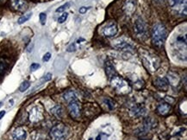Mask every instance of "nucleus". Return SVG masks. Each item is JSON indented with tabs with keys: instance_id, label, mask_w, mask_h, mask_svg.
<instances>
[{
	"instance_id": "58836bf2",
	"label": "nucleus",
	"mask_w": 187,
	"mask_h": 140,
	"mask_svg": "<svg viewBox=\"0 0 187 140\" xmlns=\"http://www.w3.org/2000/svg\"><path fill=\"white\" fill-rule=\"evenodd\" d=\"M141 140H148V139H141Z\"/></svg>"
},
{
	"instance_id": "5701e85b",
	"label": "nucleus",
	"mask_w": 187,
	"mask_h": 140,
	"mask_svg": "<svg viewBox=\"0 0 187 140\" xmlns=\"http://www.w3.org/2000/svg\"><path fill=\"white\" fill-rule=\"evenodd\" d=\"M8 67H9V64L5 60H4V59L0 60V75H4V73L8 69Z\"/></svg>"
},
{
	"instance_id": "39448f33",
	"label": "nucleus",
	"mask_w": 187,
	"mask_h": 140,
	"mask_svg": "<svg viewBox=\"0 0 187 140\" xmlns=\"http://www.w3.org/2000/svg\"><path fill=\"white\" fill-rule=\"evenodd\" d=\"M134 33L139 40H146L147 37V29L146 24L141 18H138L134 25Z\"/></svg>"
},
{
	"instance_id": "7ed1b4c3",
	"label": "nucleus",
	"mask_w": 187,
	"mask_h": 140,
	"mask_svg": "<svg viewBox=\"0 0 187 140\" xmlns=\"http://www.w3.org/2000/svg\"><path fill=\"white\" fill-rule=\"evenodd\" d=\"M173 50H176L177 54H180L179 55L181 56L182 60H186V55H185L183 54L184 53L186 54V45H187V40H186V34H179L177 35L175 37L174 42H173Z\"/></svg>"
},
{
	"instance_id": "4468645a",
	"label": "nucleus",
	"mask_w": 187,
	"mask_h": 140,
	"mask_svg": "<svg viewBox=\"0 0 187 140\" xmlns=\"http://www.w3.org/2000/svg\"><path fill=\"white\" fill-rule=\"evenodd\" d=\"M167 81L173 88H178L181 83L180 77L178 76V74L174 72H169L167 74Z\"/></svg>"
},
{
	"instance_id": "dca6fc26",
	"label": "nucleus",
	"mask_w": 187,
	"mask_h": 140,
	"mask_svg": "<svg viewBox=\"0 0 187 140\" xmlns=\"http://www.w3.org/2000/svg\"><path fill=\"white\" fill-rule=\"evenodd\" d=\"M135 7H136L135 0H126L123 5V10L128 16H131L135 11Z\"/></svg>"
},
{
	"instance_id": "4c0bfd02",
	"label": "nucleus",
	"mask_w": 187,
	"mask_h": 140,
	"mask_svg": "<svg viewBox=\"0 0 187 140\" xmlns=\"http://www.w3.org/2000/svg\"><path fill=\"white\" fill-rule=\"evenodd\" d=\"M2 105H3V103H2V102H0V107L2 106Z\"/></svg>"
},
{
	"instance_id": "c756f323",
	"label": "nucleus",
	"mask_w": 187,
	"mask_h": 140,
	"mask_svg": "<svg viewBox=\"0 0 187 140\" xmlns=\"http://www.w3.org/2000/svg\"><path fill=\"white\" fill-rule=\"evenodd\" d=\"M50 58H51V54L50 53H46L43 55V57H42V61L46 62H48L50 60Z\"/></svg>"
},
{
	"instance_id": "6e6552de",
	"label": "nucleus",
	"mask_w": 187,
	"mask_h": 140,
	"mask_svg": "<svg viewBox=\"0 0 187 140\" xmlns=\"http://www.w3.org/2000/svg\"><path fill=\"white\" fill-rule=\"evenodd\" d=\"M156 121L153 118H146L143 121V126L139 130V132L137 133L138 135H145L148 131H150L152 129L156 126Z\"/></svg>"
},
{
	"instance_id": "b1692460",
	"label": "nucleus",
	"mask_w": 187,
	"mask_h": 140,
	"mask_svg": "<svg viewBox=\"0 0 187 140\" xmlns=\"http://www.w3.org/2000/svg\"><path fill=\"white\" fill-rule=\"evenodd\" d=\"M104 103L107 106H108V108L111 111V110H114L115 108H116V106H117V104H116V102L114 101L113 100H111L110 98H105L104 99Z\"/></svg>"
},
{
	"instance_id": "412c9836",
	"label": "nucleus",
	"mask_w": 187,
	"mask_h": 140,
	"mask_svg": "<svg viewBox=\"0 0 187 140\" xmlns=\"http://www.w3.org/2000/svg\"><path fill=\"white\" fill-rule=\"evenodd\" d=\"M105 70H106L107 76L109 77V79L112 76L117 75V73L115 71V67H113V65L109 62H107L106 64H105Z\"/></svg>"
},
{
	"instance_id": "2f4dec72",
	"label": "nucleus",
	"mask_w": 187,
	"mask_h": 140,
	"mask_svg": "<svg viewBox=\"0 0 187 140\" xmlns=\"http://www.w3.org/2000/svg\"><path fill=\"white\" fill-rule=\"evenodd\" d=\"M52 79V74L51 73H48L46 75H44V77L42 78V80L43 81H48Z\"/></svg>"
},
{
	"instance_id": "9b49d317",
	"label": "nucleus",
	"mask_w": 187,
	"mask_h": 140,
	"mask_svg": "<svg viewBox=\"0 0 187 140\" xmlns=\"http://www.w3.org/2000/svg\"><path fill=\"white\" fill-rule=\"evenodd\" d=\"M117 26L116 24V23L114 22H109L103 28V35L106 37H112L114 36L117 35Z\"/></svg>"
},
{
	"instance_id": "393cba45",
	"label": "nucleus",
	"mask_w": 187,
	"mask_h": 140,
	"mask_svg": "<svg viewBox=\"0 0 187 140\" xmlns=\"http://www.w3.org/2000/svg\"><path fill=\"white\" fill-rule=\"evenodd\" d=\"M31 16H32V12H28L26 13L25 15H23V16L18 19V21H17L18 24H24L25 22H27V21L31 17Z\"/></svg>"
},
{
	"instance_id": "0eeeda50",
	"label": "nucleus",
	"mask_w": 187,
	"mask_h": 140,
	"mask_svg": "<svg viewBox=\"0 0 187 140\" xmlns=\"http://www.w3.org/2000/svg\"><path fill=\"white\" fill-rule=\"evenodd\" d=\"M187 0H169V4L171 8L176 12L180 15L186 16V5Z\"/></svg>"
},
{
	"instance_id": "7c9ffc66",
	"label": "nucleus",
	"mask_w": 187,
	"mask_h": 140,
	"mask_svg": "<svg viewBox=\"0 0 187 140\" xmlns=\"http://www.w3.org/2000/svg\"><path fill=\"white\" fill-rule=\"evenodd\" d=\"M40 64L38 63H32L31 64V66H30V70L31 71H36V70H37L39 67H40Z\"/></svg>"
},
{
	"instance_id": "f704fd0d",
	"label": "nucleus",
	"mask_w": 187,
	"mask_h": 140,
	"mask_svg": "<svg viewBox=\"0 0 187 140\" xmlns=\"http://www.w3.org/2000/svg\"><path fill=\"white\" fill-rule=\"evenodd\" d=\"M4 115H5V111H1V112H0V119H1Z\"/></svg>"
},
{
	"instance_id": "bb28decb",
	"label": "nucleus",
	"mask_w": 187,
	"mask_h": 140,
	"mask_svg": "<svg viewBox=\"0 0 187 140\" xmlns=\"http://www.w3.org/2000/svg\"><path fill=\"white\" fill-rule=\"evenodd\" d=\"M70 5H71V4H70L69 2H67L66 4H64L63 5L60 6V7L56 10V12H63L64 11H66L67 9H68V8L70 7Z\"/></svg>"
},
{
	"instance_id": "c9c22d12",
	"label": "nucleus",
	"mask_w": 187,
	"mask_h": 140,
	"mask_svg": "<svg viewBox=\"0 0 187 140\" xmlns=\"http://www.w3.org/2000/svg\"><path fill=\"white\" fill-rule=\"evenodd\" d=\"M154 1H155L156 3H158V4H163L165 0H154Z\"/></svg>"
},
{
	"instance_id": "a211bd4d",
	"label": "nucleus",
	"mask_w": 187,
	"mask_h": 140,
	"mask_svg": "<svg viewBox=\"0 0 187 140\" xmlns=\"http://www.w3.org/2000/svg\"><path fill=\"white\" fill-rule=\"evenodd\" d=\"M27 138V132L24 129L21 127L15 129L12 132L13 140H25Z\"/></svg>"
},
{
	"instance_id": "72a5a7b5",
	"label": "nucleus",
	"mask_w": 187,
	"mask_h": 140,
	"mask_svg": "<svg viewBox=\"0 0 187 140\" xmlns=\"http://www.w3.org/2000/svg\"><path fill=\"white\" fill-rule=\"evenodd\" d=\"M89 9V7H81V8H80V13H81V14H84V13H85L86 12V11Z\"/></svg>"
},
{
	"instance_id": "f257e3e1",
	"label": "nucleus",
	"mask_w": 187,
	"mask_h": 140,
	"mask_svg": "<svg viewBox=\"0 0 187 140\" xmlns=\"http://www.w3.org/2000/svg\"><path fill=\"white\" fill-rule=\"evenodd\" d=\"M152 42L154 46L161 47L167 37V29L162 24H157L152 29Z\"/></svg>"
},
{
	"instance_id": "f8f14e48",
	"label": "nucleus",
	"mask_w": 187,
	"mask_h": 140,
	"mask_svg": "<svg viewBox=\"0 0 187 140\" xmlns=\"http://www.w3.org/2000/svg\"><path fill=\"white\" fill-rule=\"evenodd\" d=\"M146 113H147L146 107L142 105H140V104L134 105L130 109V114L132 115L133 117H135V118L143 117Z\"/></svg>"
},
{
	"instance_id": "6ab92c4d",
	"label": "nucleus",
	"mask_w": 187,
	"mask_h": 140,
	"mask_svg": "<svg viewBox=\"0 0 187 140\" xmlns=\"http://www.w3.org/2000/svg\"><path fill=\"white\" fill-rule=\"evenodd\" d=\"M63 98L66 101L69 103V102L73 101L78 100V94L73 90H68L63 94Z\"/></svg>"
},
{
	"instance_id": "a878e982",
	"label": "nucleus",
	"mask_w": 187,
	"mask_h": 140,
	"mask_svg": "<svg viewBox=\"0 0 187 140\" xmlns=\"http://www.w3.org/2000/svg\"><path fill=\"white\" fill-rule=\"evenodd\" d=\"M29 86H30L29 81L25 80V81H23V82L21 84V86L19 87V91H20L21 93H23V92H25V91L29 88Z\"/></svg>"
},
{
	"instance_id": "9d476101",
	"label": "nucleus",
	"mask_w": 187,
	"mask_h": 140,
	"mask_svg": "<svg viewBox=\"0 0 187 140\" xmlns=\"http://www.w3.org/2000/svg\"><path fill=\"white\" fill-rule=\"evenodd\" d=\"M68 111L72 118H80L81 111H80V102L78 101V100L73 101L68 103Z\"/></svg>"
},
{
	"instance_id": "cd10ccee",
	"label": "nucleus",
	"mask_w": 187,
	"mask_h": 140,
	"mask_svg": "<svg viewBox=\"0 0 187 140\" xmlns=\"http://www.w3.org/2000/svg\"><path fill=\"white\" fill-rule=\"evenodd\" d=\"M67 17H68V13H63L59 18H58V22H59V24H63L64 22H66V20L67 19Z\"/></svg>"
},
{
	"instance_id": "4be33fe9",
	"label": "nucleus",
	"mask_w": 187,
	"mask_h": 140,
	"mask_svg": "<svg viewBox=\"0 0 187 140\" xmlns=\"http://www.w3.org/2000/svg\"><path fill=\"white\" fill-rule=\"evenodd\" d=\"M51 113H53L57 118H61L63 115V109L60 106H55L51 109Z\"/></svg>"
},
{
	"instance_id": "20e7f679",
	"label": "nucleus",
	"mask_w": 187,
	"mask_h": 140,
	"mask_svg": "<svg viewBox=\"0 0 187 140\" xmlns=\"http://www.w3.org/2000/svg\"><path fill=\"white\" fill-rule=\"evenodd\" d=\"M68 130L63 124H57L50 131V137L53 140H66Z\"/></svg>"
},
{
	"instance_id": "473e14b6",
	"label": "nucleus",
	"mask_w": 187,
	"mask_h": 140,
	"mask_svg": "<svg viewBox=\"0 0 187 140\" xmlns=\"http://www.w3.org/2000/svg\"><path fill=\"white\" fill-rule=\"evenodd\" d=\"M67 52H73V51L76 50V46H75V44H74V43L71 44V45L67 48Z\"/></svg>"
},
{
	"instance_id": "f3484780",
	"label": "nucleus",
	"mask_w": 187,
	"mask_h": 140,
	"mask_svg": "<svg viewBox=\"0 0 187 140\" xmlns=\"http://www.w3.org/2000/svg\"><path fill=\"white\" fill-rule=\"evenodd\" d=\"M154 86L158 89L161 90L163 92H166L168 90L169 83H168V81L166 78H157L154 80Z\"/></svg>"
},
{
	"instance_id": "ddd939ff",
	"label": "nucleus",
	"mask_w": 187,
	"mask_h": 140,
	"mask_svg": "<svg viewBox=\"0 0 187 140\" xmlns=\"http://www.w3.org/2000/svg\"><path fill=\"white\" fill-rule=\"evenodd\" d=\"M12 9L16 11H25L28 9V3L25 0H11Z\"/></svg>"
},
{
	"instance_id": "aec40b11",
	"label": "nucleus",
	"mask_w": 187,
	"mask_h": 140,
	"mask_svg": "<svg viewBox=\"0 0 187 140\" xmlns=\"http://www.w3.org/2000/svg\"><path fill=\"white\" fill-rule=\"evenodd\" d=\"M42 117V114H41V112L38 111V108L37 107H34L31 111H30V115H29V118L31 121L33 122H36L38 120H40Z\"/></svg>"
},
{
	"instance_id": "2eb2a0df",
	"label": "nucleus",
	"mask_w": 187,
	"mask_h": 140,
	"mask_svg": "<svg viewBox=\"0 0 187 140\" xmlns=\"http://www.w3.org/2000/svg\"><path fill=\"white\" fill-rule=\"evenodd\" d=\"M171 111V105L168 102L162 101L157 106V113L161 116L167 115Z\"/></svg>"
},
{
	"instance_id": "1a4fd4ad",
	"label": "nucleus",
	"mask_w": 187,
	"mask_h": 140,
	"mask_svg": "<svg viewBox=\"0 0 187 140\" xmlns=\"http://www.w3.org/2000/svg\"><path fill=\"white\" fill-rule=\"evenodd\" d=\"M113 46L118 50L129 51V52H132L134 50L133 45L123 39H117L115 42H113Z\"/></svg>"
},
{
	"instance_id": "e433bc0d",
	"label": "nucleus",
	"mask_w": 187,
	"mask_h": 140,
	"mask_svg": "<svg viewBox=\"0 0 187 140\" xmlns=\"http://www.w3.org/2000/svg\"><path fill=\"white\" fill-rule=\"evenodd\" d=\"M6 2V0H0V4H3Z\"/></svg>"
},
{
	"instance_id": "f03ea898",
	"label": "nucleus",
	"mask_w": 187,
	"mask_h": 140,
	"mask_svg": "<svg viewBox=\"0 0 187 140\" xmlns=\"http://www.w3.org/2000/svg\"><path fill=\"white\" fill-rule=\"evenodd\" d=\"M141 59L143 62L144 67L151 73H154L160 67V59L153 54L144 52L141 55Z\"/></svg>"
},
{
	"instance_id": "c85d7f7f",
	"label": "nucleus",
	"mask_w": 187,
	"mask_h": 140,
	"mask_svg": "<svg viewBox=\"0 0 187 140\" xmlns=\"http://www.w3.org/2000/svg\"><path fill=\"white\" fill-rule=\"evenodd\" d=\"M39 18H40L41 24L42 25H44V24H46V20H47V15H46V13H41L40 16H39Z\"/></svg>"
},
{
	"instance_id": "423d86ee",
	"label": "nucleus",
	"mask_w": 187,
	"mask_h": 140,
	"mask_svg": "<svg viewBox=\"0 0 187 140\" xmlns=\"http://www.w3.org/2000/svg\"><path fill=\"white\" fill-rule=\"evenodd\" d=\"M110 84H111V86L113 88H115L117 91L122 92L123 93H129V90H130L129 83L124 79H122V77L118 76L117 75H114V76L110 78Z\"/></svg>"
}]
</instances>
